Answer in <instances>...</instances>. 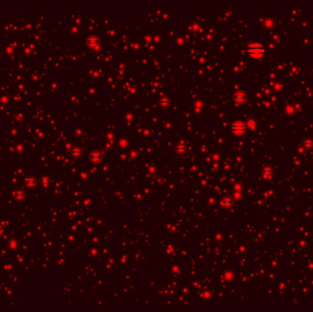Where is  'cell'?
I'll return each instance as SVG.
<instances>
[{
	"label": "cell",
	"mask_w": 313,
	"mask_h": 312,
	"mask_svg": "<svg viewBox=\"0 0 313 312\" xmlns=\"http://www.w3.org/2000/svg\"><path fill=\"white\" fill-rule=\"evenodd\" d=\"M248 52L249 54L251 55L254 58H260L264 55L265 53V49L262 45L256 43V44H252L248 47Z\"/></svg>",
	"instance_id": "obj_1"
},
{
	"label": "cell",
	"mask_w": 313,
	"mask_h": 312,
	"mask_svg": "<svg viewBox=\"0 0 313 312\" xmlns=\"http://www.w3.org/2000/svg\"><path fill=\"white\" fill-rule=\"evenodd\" d=\"M232 128L234 133H243L245 130V127L242 124H234Z\"/></svg>",
	"instance_id": "obj_2"
}]
</instances>
